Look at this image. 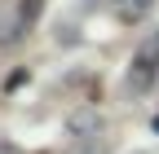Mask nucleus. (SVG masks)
Wrapping results in <instances>:
<instances>
[{
  "mask_svg": "<svg viewBox=\"0 0 159 154\" xmlns=\"http://www.w3.org/2000/svg\"><path fill=\"white\" fill-rule=\"evenodd\" d=\"M0 154H13V150H9V145H0Z\"/></svg>",
  "mask_w": 159,
  "mask_h": 154,
  "instance_id": "nucleus-2",
  "label": "nucleus"
},
{
  "mask_svg": "<svg viewBox=\"0 0 159 154\" xmlns=\"http://www.w3.org/2000/svg\"><path fill=\"white\" fill-rule=\"evenodd\" d=\"M40 9H44V0H18V31H31L40 22Z\"/></svg>",
  "mask_w": 159,
  "mask_h": 154,
  "instance_id": "nucleus-1",
  "label": "nucleus"
}]
</instances>
